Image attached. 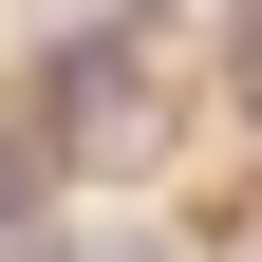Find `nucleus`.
I'll return each instance as SVG.
<instances>
[{"label":"nucleus","mask_w":262,"mask_h":262,"mask_svg":"<svg viewBox=\"0 0 262 262\" xmlns=\"http://www.w3.org/2000/svg\"><path fill=\"white\" fill-rule=\"evenodd\" d=\"M38 131H56V150H131V56H113V38H56Z\"/></svg>","instance_id":"nucleus-1"},{"label":"nucleus","mask_w":262,"mask_h":262,"mask_svg":"<svg viewBox=\"0 0 262 262\" xmlns=\"http://www.w3.org/2000/svg\"><path fill=\"white\" fill-rule=\"evenodd\" d=\"M19 206H38V169H19V150H0V225H19Z\"/></svg>","instance_id":"nucleus-2"},{"label":"nucleus","mask_w":262,"mask_h":262,"mask_svg":"<svg viewBox=\"0 0 262 262\" xmlns=\"http://www.w3.org/2000/svg\"><path fill=\"white\" fill-rule=\"evenodd\" d=\"M244 94H262V19H244Z\"/></svg>","instance_id":"nucleus-3"}]
</instances>
